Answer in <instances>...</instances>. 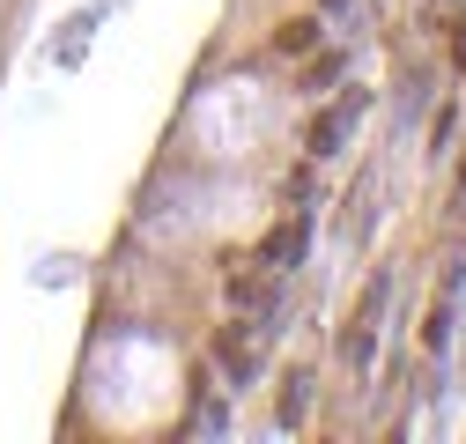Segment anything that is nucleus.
<instances>
[{"mask_svg": "<svg viewBox=\"0 0 466 444\" xmlns=\"http://www.w3.org/2000/svg\"><path fill=\"white\" fill-rule=\"evenodd\" d=\"M459 186H466V163H459Z\"/></svg>", "mask_w": 466, "mask_h": 444, "instance_id": "obj_7", "label": "nucleus"}, {"mask_svg": "<svg viewBox=\"0 0 466 444\" xmlns=\"http://www.w3.org/2000/svg\"><path fill=\"white\" fill-rule=\"evenodd\" d=\"M311 45H319V15H289V23L274 30V52H281V60H304Z\"/></svg>", "mask_w": 466, "mask_h": 444, "instance_id": "obj_3", "label": "nucleus"}, {"mask_svg": "<svg viewBox=\"0 0 466 444\" xmlns=\"http://www.w3.org/2000/svg\"><path fill=\"white\" fill-rule=\"evenodd\" d=\"M326 82H340V52H326V60L304 67V89H326Z\"/></svg>", "mask_w": 466, "mask_h": 444, "instance_id": "obj_4", "label": "nucleus"}, {"mask_svg": "<svg viewBox=\"0 0 466 444\" xmlns=\"http://www.w3.org/2000/svg\"><path fill=\"white\" fill-rule=\"evenodd\" d=\"M304 393H311V378L297 370V378H289V393H281V422H297V415H304Z\"/></svg>", "mask_w": 466, "mask_h": 444, "instance_id": "obj_5", "label": "nucleus"}, {"mask_svg": "<svg viewBox=\"0 0 466 444\" xmlns=\"http://www.w3.org/2000/svg\"><path fill=\"white\" fill-rule=\"evenodd\" d=\"M356 111H363V96L348 89V96H340L333 111H319V119H311V134H304V148H311V156H333V148H340V134H348V119H356Z\"/></svg>", "mask_w": 466, "mask_h": 444, "instance_id": "obj_1", "label": "nucleus"}, {"mask_svg": "<svg viewBox=\"0 0 466 444\" xmlns=\"http://www.w3.org/2000/svg\"><path fill=\"white\" fill-rule=\"evenodd\" d=\"M304 230H311L304 215H289L281 230H267V237H259V267H297V252H304Z\"/></svg>", "mask_w": 466, "mask_h": 444, "instance_id": "obj_2", "label": "nucleus"}, {"mask_svg": "<svg viewBox=\"0 0 466 444\" xmlns=\"http://www.w3.org/2000/svg\"><path fill=\"white\" fill-rule=\"evenodd\" d=\"M451 60H459V67H466V23H459V30H451Z\"/></svg>", "mask_w": 466, "mask_h": 444, "instance_id": "obj_6", "label": "nucleus"}]
</instances>
